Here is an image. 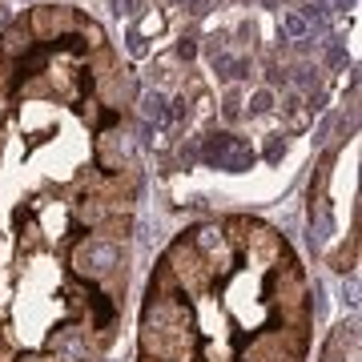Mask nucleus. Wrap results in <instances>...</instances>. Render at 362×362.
<instances>
[{
    "label": "nucleus",
    "instance_id": "obj_2",
    "mask_svg": "<svg viewBox=\"0 0 362 362\" xmlns=\"http://www.w3.org/2000/svg\"><path fill=\"white\" fill-rule=\"evenodd\" d=\"M206 165L214 169H226V173H242V169L254 165V149H250L242 137H230V133H218L206 141Z\"/></svg>",
    "mask_w": 362,
    "mask_h": 362
},
{
    "label": "nucleus",
    "instance_id": "obj_3",
    "mask_svg": "<svg viewBox=\"0 0 362 362\" xmlns=\"http://www.w3.org/2000/svg\"><path fill=\"white\" fill-rule=\"evenodd\" d=\"M141 113H145V121H153V125H165L169 121V109H165V97L161 93H145L141 97Z\"/></svg>",
    "mask_w": 362,
    "mask_h": 362
},
{
    "label": "nucleus",
    "instance_id": "obj_1",
    "mask_svg": "<svg viewBox=\"0 0 362 362\" xmlns=\"http://www.w3.org/2000/svg\"><path fill=\"white\" fill-rule=\"evenodd\" d=\"M298 270L270 230L197 226L165 254L141 318V362H298Z\"/></svg>",
    "mask_w": 362,
    "mask_h": 362
},
{
    "label": "nucleus",
    "instance_id": "obj_5",
    "mask_svg": "<svg viewBox=\"0 0 362 362\" xmlns=\"http://www.w3.org/2000/svg\"><path fill=\"white\" fill-rule=\"evenodd\" d=\"M274 109V93L270 89H258L254 97H250V113H270Z\"/></svg>",
    "mask_w": 362,
    "mask_h": 362
},
{
    "label": "nucleus",
    "instance_id": "obj_7",
    "mask_svg": "<svg viewBox=\"0 0 362 362\" xmlns=\"http://www.w3.org/2000/svg\"><path fill=\"white\" fill-rule=\"evenodd\" d=\"M137 4H141V0H125V13H137Z\"/></svg>",
    "mask_w": 362,
    "mask_h": 362
},
{
    "label": "nucleus",
    "instance_id": "obj_6",
    "mask_svg": "<svg viewBox=\"0 0 362 362\" xmlns=\"http://www.w3.org/2000/svg\"><path fill=\"white\" fill-rule=\"evenodd\" d=\"M194 52H197V45H194V40H181V45H177V57H185V61H189Z\"/></svg>",
    "mask_w": 362,
    "mask_h": 362
},
{
    "label": "nucleus",
    "instance_id": "obj_4",
    "mask_svg": "<svg viewBox=\"0 0 362 362\" xmlns=\"http://www.w3.org/2000/svg\"><path fill=\"white\" fill-rule=\"evenodd\" d=\"M282 33L294 40H306V33H310V25H306V16L302 13H282Z\"/></svg>",
    "mask_w": 362,
    "mask_h": 362
}]
</instances>
